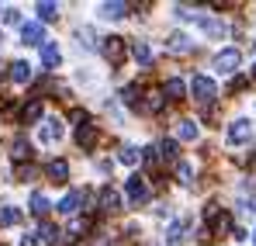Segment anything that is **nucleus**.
<instances>
[{"label":"nucleus","mask_w":256,"mask_h":246,"mask_svg":"<svg viewBox=\"0 0 256 246\" xmlns=\"http://www.w3.org/2000/svg\"><path fill=\"white\" fill-rule=\"evenodd\" d=\"M80 205H84V194H80V191H73V194H66V198H62L59 211H62V215H76Z\"/></svg>","instance_id":"obj_13"},{"label":"nucleus","mask_w":256,"mask_h":246,"mask_svg":"<svg viewBox=\"0 0 256 246\" xmlns=\"http://www.w3.org/2000/svg\"><path fill=\"white\" fill-rule=\"evenodd\" d=\"M100 14H104V18H125L128 4H118V0H114V4H100Z\"/></svg>","instance_id":"obj_19"},{"label":"nucleus","mask_w":256,"mask_h":246,"mask_svg":"<svg viewBox=\"0 0 256 246\" xmlns=\"http://www.w3.org/2000/svg\"><path fill=\"white\" fill-rule=\"evenodd\" d=\"M32 77H35V73H32L28 63H14V66H10V80L14 83H32Z\"/></svg>","instance_id":"obj_15"},{"label":"nucleus","mask_w":256,"mask_h":246,"mask_svg":"<svg viewBox=\"0 0 256 246\" xmlns=\"http://www.w3.org/2000/svg\"><path fill=\"white\" fill-rule=\"evenodd\" d=\"M38 14H42V21H56V18H59V7L48 4V0H42V4H38Z\"/></svg>","instance_id":"obj_23"},{"label":"nucleus","mask_w":256,"mask_h":246,"mask_svg":"<svg viewBox=\"0 0 256 246\" xmlns=\"http://www.w3.org/2000/svg\"><path fill=\"white\" fill-rule=\"evenodd\" d=\"M18 222H21V211L18 208H10V205L0 208V225H18Z\"/></svg>","instance_id":"obj_21"},{"label":"nucleus","mask_w":256,"mask_h":246,"mask_svg":"<svg viewBox=\"0 0 256 246\" xmlns=\"http://www.w3.org/2000/svg\"><path fill=\"white\" fill-rule=\"evenodd\" d=\"M100 211H118V191L114 187H100Z\"/></svg>","instance_id":"obj_12"},{"label":"nucleus","mask_w":256,"mask_h":246,"mask_svg":"<svg viewBox=\"0 0 256 246\" xmlns=\"http://www.w3.org/2000/svg\"><path fill=\"white\" fill-rule=\"evenodd\" d=\"M21 42H24V45H45V28L38 21H28V25L21 28Z\"/></svg>","instance_id":"obj_7"},{"label":"nucleus","mask_w":256,"mask_h":246,"mask_svg":"<svg viewBox=\"0 0 256 246\" xmlns=\"http://www.w3.org/2000/svg\"><path fill=\"white\" fill-rule=\"evenodd\" d=\"M132 56H135L142 66H152V49H149L146 42H135V45H132Z\"/></svg>","instance_id":"obj_18"},{"label":"nucleus","mask_w":256,"mask_h":246,"mask_svg":"<svg viewBox=\"0 0 256 246\" xmlns=\"http://www.w3.org/2000/svg\"><path fill=\"white\" fill-rule=\"evenodd\" d=\"M21 246H38V239H35V232H28V236L21 239Z\"/></svg>","instance_id":"obj_33"},{"label":"nucleus","mask_w":256,"mask_h":246,"mask_svg":"<svg viewBox=\"0 0 256 246\" xmlns=\"http://www.w3.org/2000/svg\"><path fill=\"white\" fill-rule=\"evenodd\" d=\"M190 94H194L201 104H212L214 97H218V87H214L212 77H201V73H198V77L190 80Z\"/></svg>","instance_id":"obj_1"},{"label":"nucleus","mask_w":256,"mask_h":246,"mask_svg":"<svg viewBox=\"0 0 256 246\" xmlns=\"http://www.w3.org/2000/svg\"><path fill=\"white\" fill-rule=\"evenodd\" d=\"M21 118H24V122H38V118H42V101H32V104L24 108Z\"/></svg>","instance_id":"obj_24"},{"label":"nucleus","mask_w":256,"mask_h":246,"mask_svg":"<svg viewBox=\"0 0 256 246\" xmlns=\"http://www.w3.org/2000/svg\"><path fill=\"white\" fill-rule=\"evenodd\" d=\"M62 132H66V128H62L59 118H48V122L38 128V139H42L45 146H52V142H59V139H62Z\"/></svg>","instance_id":"obj_6"},{"label":"nucleus","mask_w":256,"mask_h":246,"mask_svg":"<svg viewBox=\"0 0 256 246\" xmlns=\"http://www.w3.org/2000/svg\"><path fill=\"white\" fill-rule=\"evenodd\" d=\"M138 160H142V153H138V149H132V146H128L125 153H122V163H128V166H135Z\"/></svg>","instance_id":"obj_29"},{"label":"nucleus","mask_w":256,"mask_h":246,"mask_svg":"<svg viewBox=\"0 0 256 246\" xmlns=\"http://www.w3.org/2000/svg\"><path fill=\"white\" fill-rule=\"evenodd\" d=\"M18 177H21V180H32L35 170H32V166H18Z\"/></svg>","instance_id":"obj_32"},{"label":"nucleus","mask_w":256,"mask_h":246,"mask_svg":"<svg viewBox=\"0 0 256 246\" xmlns=\"http://www.w3.org/2000/svg\"><path fill=\"white\" fill-rule=\"evenodd\" d=\"M32 215H38V218L48 215V198H45L42 191H38V194H32Z\"/></svg>","instance_id":"obj_20"},{"label":"nucleus","mask_w":256,"mask_h":246,"mask_svg":"<svg viewBox=\"0 0 256 246\" xmlns=\"http://www.w3.org/2000/svg\"><path fill=\"white\" fill-rule=\"evenodd\" d=\"M76 146H80V149H94V146H97V125H84V128L76 132Z\"/></svg>","instance_id":"obj_9"},{"label":"nucleus","mask_w":256,"mask_h":246,"mask_svg":"<svg viewBox=\"0 0 256 246\" xmlns=\"http://www.w3.org/2000/svg\"><path fill=\"white\" fill-rule=\"evenodd\" d=\"M48 177H52L56 184H66V180H70V163H66V160H52V163H48Z\"/></svg>","instance_id":"obj_11"},{"label":"nucleus","mask_w":256,"mask_h":246,"mask_svg":"<svg viewBox=\"0 0 256 246\" xmlns=\"http://www.w3.org/2000/svg\"><path fill=\"white\" fill-rule=\"evenodd\" d=\"M156 153H160L166 163H176V156H180V153H176V139H163V142L156 146Z\"/></svg>","instance_id":"obj_17"},{"label":"nucleus","mask_w":256,"mask_h":246,"mask_svg":"<svg viewBox=\"0 0 256 246\" xmlns=\"http://www.w3.org/2000/svg\"><path fill=\"white\" fill-rule=\"evenodd\" d=\"M163 94H170V101H184L187 97V83L180 80V77H170V80L163 83Z\"/></svg>","instance_id":"obj_8"},{"label":"nucleus","mask_w":256,"mask_h":246,"mask_svg":"<svg viewBox=\"0 0 256 246\" xmlns=\"http://www.w3.org/2000/svg\"><path fill=\"white\" fill-rule=\"evenodd\" d=\"M128 201L132 205H146L149 201V187H146V180L135 173V177H128Z\"/></svg>","instance_id":"obj_5"},{"label":"nucleus","mask_w":256,"mask_h":246,"mask_svg":"<svg viewBox=\"0 0 256 246\" xmlns=\"http://www.w3.org/2000/svg\"><path fill=\"white\" fill-rule=\"evenodd\" d=\"M166 49H170V52H190L194 45H190V39H187L184 32H170V39H166Z\"/></svg>","instance_id":"obj_10"},{"label":"nucleus","mask_w":256,"mask_h":246,"mask_svg":"<svg viewBox=\"0 0 256 246\" xmlns=\"http://www.w3.org/2000/svg\"><path fill=\"white\" fill-rule=\"evenodd\" d=\"M253 80H256V66H253Z\"/></svg>","instance_id":"obj_34"},{"label":"nucleus","mask_w":256,"mask_h":246,"mask_svg":"<svg viewBox=\"0 0 256 246\" xmlns=\"http://www.w3.org/2000/svg\"><path fill=\"white\" fill-rule=\"evenodd\" d=\"M59 59H62L59 45H56V42H45V45H42V63H45V66H59Z\"/></svg>","instance_id":"obj_14"},{"label":"nucleus","mask_w":256,"mask_h":246,"mask_svg":"<svg viewBox=\"0 0 256 246\" xmlns=\"http://www.w3.org/2000/svg\"><path fill=\"white\" fill-rule=\"evenodd\" d=\"M176 177H180L184 184H190V177H194V173H190V163H176Z\"/></svg>","instance_id":"obj_30"},{"label":"nucleus","mask_w":256,"mask_h":246,"mask_svg":"<svg viewBox=\"0 0 256 246\" xmlns=\"http://www.w3.org/2000/svg\"><path fill=\"white\" fill-rule=\"evenodd\" d=\"M125 101H128V108H142V94H138V87H125Z\"/></svg>","instance_id":"obj_26"},{"label":"nucleus","mask_w":256,"mask_h":246,"mask_svg":"<svg viewBox=\"0 0 256 246\" xmlns=\"http://www.w3.org/2000/svg\"><path fill=\"white\" fill-rule=\"evenodd\" d=\"M239 63H242V52H239V49H222V52L214 56V70H222V73H236Z\"/></svg>","instance_id":"obj_3"},{"label":"nucleus","mask_w":256,"mask_h":246,"mask_svg":"<svg viewBox=\"0 0 256 246\" xmlns=\"http://www.w3.org/2000/svg\"><path fill=\"white\" fill-rule=\"evenodd\" d=\"M18 21H21V11H14V7L4 11V25H18Z\"/></svg>","instance_id":"obj_31"},{"label":"nucleus","mask_w":256,"mask_h":246,"mask_svg":"<svg viewBox=\"0 0 256 246\" xmlns=\"http://www.w3.org/2000/svg\"><path fill=\"white\" fill-rule=\"evenodd\" d=\"M250 139H253V125L246 122V118L228 125V146H242V142H250Z\"/></svg>","instance_id":"obj_4"},{"label":"nucleus","mask_w":256,"mask_h":246,"mask_svg":"<svg viewBox=\"0 0 256 246\" xmlns=\"http://www.w3.org/2000/svg\"><path fill=\"white\" fill-rule=\"evenodd\" d=\"M146 111H163V94H160V90H152V94H149V101H146Z\"/></svg>","instance_id":"obj_27"},{"label":"nucleus","mask_w":256,"mask_h":246,"mask_svg":"<svg viewBox=\"0 0 256 246\" xmlns=\"http://www.w3.org/2000/svg\"><path fill=\"white\" fill-rule=\"evenodd\" d=\"M10 149H14V160H24V156H32V146H28V139H24V135H18Z\"/></svg>","instance_id":"obj_22"},{"label":"nucleus","mask_w":256,"mask_h":246,"mask_svg":"<svg viewBox=\"0 0 256 246\" xmlns=\"http://www.w3.org/2000/svg\"><path fill=\"white\" fill-rule=\"evenodd\" d=\"M76 39H80L84 49H94V45H97V42H94V28H80V32H76Z\"/></svg>","instance_id":"obj_28"},{"label":"nucleus","mask_w":256,"mask_h":246,"mask_svg":"<svg viewBox=\"0 0 256 246\" xmlns=\"http://www.w3.org/2000/svg\"><path fill=\"white\" fill-rule=\"evenodd\" d=\"M100 52H104V59H108L111 66H122V63H125V39H122V35H108L104 45H100Z\"/></svg>","instance_id":"obj_2"},{"label":"nucleus","mask_w":256,"mask_h":246,"mask_svg":"<svg viewBox=\"0 0 256 246\" xmlns=\"http://www.w3.org/2000/svg\"><path fill=\"white\" fill-rule=\"evenodd\" d=\"M166 243H170V246H180V243H184V222H173V225H170Z\"/></svg>","instance_id":"obj_25"},{"label":"nucleus","mask_w":256,"mask_h":246,"mask_svg":"<svg viewBox=\"0 0 256 246\" xmlns=\"http://www.w3.org/2000/svg\"><path fill=\"white\" fill-rule=\"evenodd\" d=\"M176 139H184V142H190V139H198V122H190V118H184V122H176Z\"/></svg>","instance_id":"obj_16"}]
</instances>
